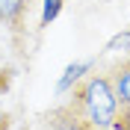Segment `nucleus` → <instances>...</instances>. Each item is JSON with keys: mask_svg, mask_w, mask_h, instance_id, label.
<instances>
[{"mask_svg": "<svg viewBox=\"0 0 130 130\" xmlns=\"http://www.w3.org/2000/svg\"><path fill=\"white\" fill-rule=\"evenodd\" d=\"M47 121H50V127H53V130H95L83 115L74 112L68 104L59 106V109H53V112L47 115Z\"/></svg>", "mask_w": 130, "mask_h": 130, "instance_id": "3", "label": "nucleus"}, {"mask_svg": "<svg viewBox=\"0 0 130 130\" xmlns=\"http://www.w3.org/2000/svg\"><path fill=\"white\" fill-rule=\"evenodd\" d=\"M106 80L112 86V95L118 101V109H127L130 106V59H121L115 62L106 74Z\"/></svg>", "mask_w": 130, "mask_h": 130, "instance_id": "2", "label": "nucleus"}, {"mask_svg": "<svg viewBox=\"0 0 130 130\" xmlns=\"http://www.w3.org/2000/svg\"><path fill=\"white\" fill-rule=\"evenodd\" d=\"M9 80H12V77H9V71H0V98L6 95V89H9Z\"/></svg>", "mask_w": 130, "mask_h": 130, "instance_id": "8", "label": "nucleus"}, {"mask_svg": "<svg viewBox=\"0 0 130 130\" xmlns=\"http://www.w3.org/2000/svg\"><path fill=\"white\" fill-rule=\"evenodd\" d=\"M68 106L77 115H83L95 130H109L115 124V115H118V101L112 95V86L106 80V74H89L74 89Z\"/></svg>", "mask_w": 130, "mask_h": 130, "instance_id": "1", "label": "nucleus"}, {"mask_svg": "<svg viewBox=\"0 0 130 130\" xmlns=\"http://www.w3.org/2000/svg\"><path fill=\"white\" fill-rule=\"evenodd\" d=\"M56 12H59V0H47V6H44V24H47Z\"/></svg>", "mask_w": 130, "mask_h": 130, "instance_id": "7", "label": "nucleus"}, {"mask_svg": "<svg viewBox=\"0 0 130 130\" xmlns=\"http://www.w3.org/2000/svg\"><path fill=\"white\" fill-rule=\"evenodd\" d=\"M9 127H12V115L0 109V130H9Z\"/></svg>", "mask_w": 130, "mask_h": 130, "instance_id": "9", "label": "nucleus"}, {"mask_svg": "<svg viewBox=\"0 0 130 130\" xmlns=\"http://www.w3.org/2000/svg\"><path fill=\"white\" fill-rule=\"evenodd\" d=\"M86 68H89V65H86V62H83V65H71V68L65 71V74H68V77H65V80L59 83V86H62V89H65V86H68V83H71V80H77V77H80V74L86 71Z\"/></svg>", "mask_w": 130, "mask_h": 130, "instance_id": "6", "label": "nucleus"}, {"mask_svg": "<svg viewBox=\"0 0 130 130\" xmlns=\"http://www.w3.org/2000/svg\"><path fill=\"white\" fill-rule=\"evenodd\" d=\"M30 0H0V24H18Z\"/></svg>", "mask_w": 130, "mask_h": 130, "instance_id": "4", "label": "nucleus"}, {"mask_svg": "<svg viewBox=\"0 0 130 130\" xmlns=\"http://www.w3.org/2000/svg\"><path fill=\"white\" fill-rule=\"evenodd\" d=\"M112 127H115V130H130V106H127V109H118Z\"/></svg>", "mask_w": 130, "mask_h": 130, "instance_id": "5", "label": "nucleus"}]
</instances>
